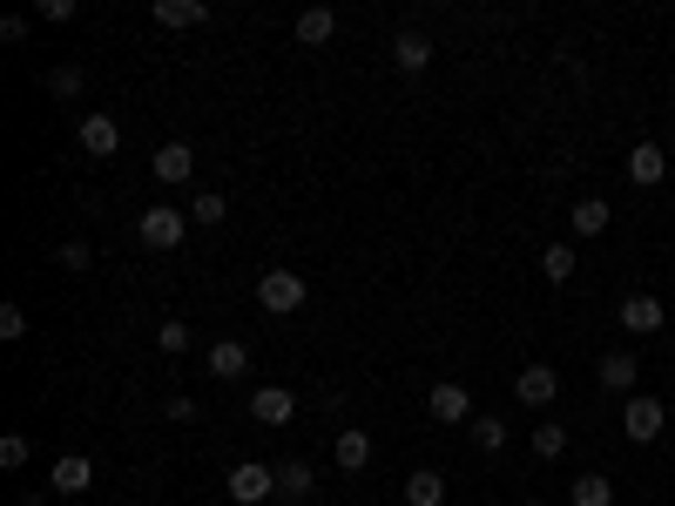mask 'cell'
Wrapping results in <instances>:
<instances>
[{
    "instance_id": "6da1fadb",
    "label": "cell",
    "mask_w": 675,
    "mask_h": 506,
    "mask_svg": "<svg viewBox=\"0 0 675 506\" xmlns=\"http://www.w3.org/2000/svg\"><path fill=\"white\" fill-rule=\"evenodd\" d=\"M662 426H668V405H662L655 392L622 398V433H628L635 446H655V439H662Z\"/></svg>"
},
{
    "instance_id": "7a4b0ae2",
    "label": "cell",
    "mask_w": 675,
    "mask_h": 506,
    "mask_svg": "<svg viewBox=\"0 0 675 506\" xmlns=\"http://www.w3.org/2000/svg\"><path fill=\"white\" fill-rule=\"evenodd\" d=\"M223 493H230L236 506H264V499H278V466H264V459H243V466H230Z\"/></svg>"
},
{
    "instance_id": "3957f363",
    "label": "cell",
    "mask_w": 675,
    "mask_h": 506,
    "mask_svg": "<svg viewBox=\"0 0 675 506\" xmlns=\"http://www.w3.org/2000/svg\"><path fill=\"white\" fill-rule=\"evenodd\" d=\"M304 297H311V284H304L298 271H264V277H258V304H264L271 317H291V311H304Z\"/></svg>"
},
{
    "instance_id": "277c9868",
    "label": "cell",
    "mask_w": 675,
    "mask_h": 506,
    "mask_svg": "<svg viewBox=\"0 0 675 506\" xmlns=\"http://www.w3.org/2000/svg\"><path fill=\"white\" fill-rule=\"evenodd\" d=\"M135 236H142L149 250H177V243L190 236V216H183V210H169V203H149L142 223H135Z\"/></svg>"
},
{
    "instance_id": "5b68a950",
    "label": "cell",
    "mask_w": 675,
    "mask_h": 506,
    "mask_svg": "<svg viewBox=\"0 0 675 506\" xmlns=\"http://www.w3.org/2000/svg\"><path fill=\"white\" fill-rule=\"evenodd\" d=\"M426 412L440 418V426H466V418H473V392H466L460 378H440V385L426 392Z\"/></svg>"
},
{
    "instance_id": "8992f818",
    "label": "cell",
    "mask_w": 675,
    "mask_h": 506,
    "mask_svg": "<svg viewBox=\"0 0 675 506\" xmlns=\"http://www.w3.org/2000/svg\"><path fill=\"white\" fill-rule=\"evenodd\" d=\"M250 418H258V426H291V418H298V392L291 385H258V392H250Z\"/></svg>"
},
{
    "instance_id": "52a82bcc",
    "label": "cell",
    "mask_w": 675,
    "mask_h": 506,
    "mask_svg": "<svg viewBox=\"0 0 675 506\" xmlns=\"http://www.w3.org/2000/svg\"><path fill=\"white\" fill-rule=\"evenodd\" d=\"M615 324L635 331V337H655V331H662V297H655V291H628L622 311H615Z\"/></svg>"
},
{
    "instance_id": "ba28073f",
    "label": "cell",
    "mask_w": 675,
    "mask_h": 506,
    "mask_svg": "<svg viewBox=\"0 0 675 506\" xmlns=\"http://www.w3.org/2000/svg\"><path fill=\"white\" fill-rule=\"evenodd\" d=\"M149 169H155V183H190V176H197V149H190V142H162V149L149 155Z\"/></svg>"
},
{
    "instance_id": "9c48e42d",
    "label": "cell",
    "mask_w": 675,
    "mask_h": 506,
    "mask_svg": "<svg viewBox=\"0 0 675 506\" xmlns=\"http://www.w3.org/2000/svg\"><path fill=\"white\" fill-rule=\"evenodd\" d=\"M74 135H81V149H89L95 162H109V155L122 149V129H115V115H102V109H95V115H81Z\"/></svg>"
},
{
    "instance_id": "30bf717a",
    "label": "cell",
    "mask_w": 675,
    "mask_h": 506,
    "mask_svg": "<svg viewBox=\"0 0 675 506\" xmlns=\"http://www.w3.org/2000/svg\"><path fill=\"white\" fill-rule=\"evenodd\" d=\"M662 176H668V149H662V142H635V149H628V183L655 190Z\"/></svg>"
},
{
    "instance_id": "8fae6325",
    "label": "cell",
    "mask_w": 675,
    "mask_h": 506,
    "mask_svg": "<svg viewBox=\"0 0 675 506\" xmlns=\"http://www.w3.org/2000/svg\"><path fill=\"white\" fill-rule=\"evenodd\" d=\"M48 486H54V493H89V486H95V459H89V453H61L54 473H48Z\"/></svg>"
},
{
    "instance_id": "7c38bea8",
    "label": "cell",
    "mask_w": 675,
    "mask_h": 506,
    "mask_svg": "<svg viewBox=\"0 0 675 506\" xmlns=\"http://www.w3.org/2000/svg\"><path fill=\"white\" fill-rule=\"evenodd\" d=\"M554 392H561V372H554V365H527V372L514 378V398H521V405H534V412H541V405H554Z\"/></svg>"
},
{
    "instance_id": "4fadbf2b",
    "label": "cell",
    "mask_w": 675,
    "mask_h": 506,
    "mask_svg": "<svg viewBox=\"0 0 675 506\" xmlns=\"http://www.w3.org/2000/svg\"><path fill=\"white\" fill-rule=\"evenodd\" d=\"M595 378H602V392H615V398H635V378H642V365H635V352H608Z\"/></svg>"
},
{
    "instance_id": "5bb4252c",
    "label": "cell",
    "mask_w": 675,
    "mask_h": 506,
    "mask_svg": "<svg viewBox=\"0 0 675 506\" xmlns=\"http://www.w3.org/2000/svg\"><path fill=\"white\" fill-rule=\"evenodd\" d=\"M392 68H399V74H426V68H433V41L405 28V34L392 41Z\"/></svg>"
},
{
    "instance_id": "9a60e30c",
    "label": "cell",
    "mask_w": 675,
    "mask_h": 506,
    "mask_svg": "<svg viewBox=\"0 0 675 506\" xmlns=\"http://www.w3.org/2000/svg\"><path fill=\"white\" fill-rule=\"evenodd\" d=\"M155 28H203L210 21V8H203V0H155Z\"/></svg>"
},
{
    "instance_id": "2e32d148",
    "label": "cell",
    "mask_w": 675,
    "mask_h": 506,
    "mask_svg": "<svg viewBox=\"0 0 675 506\" xmlns=\"http://www.w3.org/2000/svg\"><path fill=\"white\" fill-rule=\"evenodd\" d=\"M405 506H446V479H440L433 466L405 473Z\"/></svg>"
},
{
    "instance_id": "e0dca14e",
    "label": "cell",
    "mask_w": 675,
    "mask_h": 506,
    "mask_svg": "<svg viewBox=\"0 0 675 506\" xmlns=\"http://www.w3.org/2000/svg\"><path fill=\"white\" fill-rule=\"evenodd\" d=\"M243 372H250V345H236V337L210 345V378H243Z\"/></svg>"
},
{
    "instance_id": "ac0fdd59",
    "label": "cell",
    "mask_w": 675,
    "mask_h": 506,
    "mask_svg": "<svg viewBox=\"0 0 675 506\" xmlns=\"http://www.w3.org/2000/svg\"><path fill=\"white\" fill-rule=\"evenodd\" d=\"M567 223H574V236H602V230H608V223H615V210H608V203H602V196H581V203H574V216H567Z\"/></svg>"
},
{
    "instance_id": "d6986e66",
    "label": "cell",
    "mask_w": 675,
    "mask_h": 506,
    "mask_svg": "<svg viewBox=\"0 0 675 506\" xmlns=\"http://www.w3.org/2000/svg\"><path fill=\"white\" fill-rule=\"evenodd\" d=\"M331 459L345 466V473H365L372 466V433H338V446H331Z\"/></svg>"
},
{
    "instance_id": "ffe728a7",
    "label": "cell",
    "mask_w": 675,
    "mask_h": 506,
    "mask_svg": "<svg viewBox=\"0 0 675 506\" xmlns=\"http://www.w3.org/2000/svg\"><path fill=\"white\" fill-rule=\"evenodd\" d=\"M331 34H338V14H331V8H304V14H298V41H304V48H324Z\"/></svg>"
},
{
    "instance_id": "44dd1931",
    "label": "cell",
    "mask_w": 675,
    "mask_h": 506,
    "mask_svg": "<svg viewBox=\"0 0 675 506\" xmlns=\"http://www.w3.org/2000/svg\"><path fill=\"white\" fill-rule=\"evenodd\" d=\"M567 506H615V486H608L602 473H581V479L567 486Z\"/></svg>"
},
{
    "instance_id": "7402d4cb",
    "label": "cell",
    "mask_w": 675,
    "mask_h": 506,
    "mask_svg": "<svg viewBox=\"0 0 675 506\" xmlns=\"http://www.w3.org/2000/svg\"><path fill=\"white\" fill-rule=\"evenodd\" d=\"M527 446H534V459H561L567 453V426L561 418H541V426L527 433Z\"/></svg>"
},
{
    "instance_id": "603a6c76",
    "label": "cell",
    "mask_w": 675,
    "mask_h": 506,
    "mask_svg": "<svg viewBox=\"0 0 675 506\" xmlns=\"http://www.w3.org/2000/svg\"><path fill=\"white\" fill-rule=\"evenodd\" d=\"M574 271H581V264H574V243H547V250H541V277H547V284H567Z\"/></svg>"
},
{
    "instance_id": "cb8c5ba5",
    "label": "cell",
    "mask_w": 675,
    "mask_h": 506,
    "mask_svg": "<svg viewBox=\"0 0 675 506\" xmlns=\"http://www.w3.org/2000/svg\"><path fill=\"white\" fill-rule=\"evenodd\" d=\"M81 89H89V74H81V61H61V68H48V95H61V102H74Z\"/></svg>"
},
{
    "instance_id": "d4e9b609",
    "label": "cell",
    "mask_w": 675,
    "mask_h": 506,
    "mask_svg": "<svg viewBox=\"0 0 675 506\" xmlns=\"http://www.w3.org/2000/svg\"><path fill=\"white\" fill-rule=\"evenodd\" d=\"M311 486H318V479H311L304 459H284V466H278V493H284V499H311Z\"/></svg>"
},
{
    "instance_id": "484cf974",
    "label": "cell",
    "mask_w": 675,
    "mask_h": 506,
    "mask_svg": "<svg viewBox=\"0 0 675 506\" xmlns=\"http://www.w3.org/2000/svg\"><path fill=\"white\" fill-rule=\"evenodd\" d=\"M473 446H480V453H500V446H506V418L480 412V418H473Z\"/></svg>"
},
{
    "instance_id": "4316f807",
    "label": "cell",
    "mask_w": 675,
    "mask_h": 506,
    "mask_svg": "<svg viewBox=\"0 0 675 506\" xmlns=\"http://www.w3.org/2000/svg\"><path fill=\"white\" fill-rule=\"evenodd\" d=\"M155 345H162L169 358H177V352H190V324H183V317H162V324H155Z\"/></svg>"
},
{
    "instance_id": "83f0119b",
    "label": "cell",
    "mask_w": 675,
    "mask_h": 506,
    "mask_svg": "<svg viewBox=\"0 0 675 506\" xmlns=\"http://www.w3.org/2000/svg\"><path fill=\"white\" fill-rule=\"evenodd\" d=\"M28 453H34V439H28V433H8V439H0V466H8V473H21V466H28Z\"/></svg>"
},
{
    "instance_id": "f1b7e54d",
    "label": "cell",
    "mask_w": 675,
    "mask_h": 506,
    "mask_svg": "<svg viewBox=\"0 0 675 506\" xmlns=\"http://www.w3.org/2000/svg\"><path fill=\"white\" fill-rule=\"evenodd\" d=\"M223 216H230V203H223L216 190H203V196H197V210H190V223H203V230H210V223H223Z\"/></svg>"
},
{
    "instance_id": "f546056e",
    "label": "cell",
    "mask_w": 675,
    "mask_h": 506,
    "mask_svg": "<svg viewBox=\"0 0 675 506\" xmlns=\"http://www.w3.org/2000/svg\"><path fill=\"white\" fill-rule=\"evenodd\" d=\"M0 337H8V345H14V337H28V311L21 304H0Z\"/></svg>"
},
{
    "instance_id": "4dcf8cb0",
    "label": "cell",
    "mask_w": 675,
    "mask_h": 506,
    "mask_svg": "<svg viewBox=\"0 0 675 506\" xmlns=\"http://www.w3.org/2000/svg\"><path fill=\"white\" fill-rule=\"evenodd\" d=\"M61 271H89V243H61Z\"/></svg>"
},
{
    "instance_id": "1f68e13d",
    "label": "cell",
    "mask_w": 675,
    "mask_h": 506,
    "mask_svg": "<svg viewBox=\"0 0 675 506\" xmlns=\"http://www.w3.org/2000/svg\"><path fill=\"white\" fill-rule=\"evenodd\" d=\"M41 21H54V28L74 21V0H41Z\"/></svg>"
},
{
    "instance_id": "d6a6232c",
    "label": "cell",
    "mask_w": 675,
    "mask_h": 506,
    "mask_svg": "<svg viewBox=\"0 0 675 506\" xmlns=\"http://www.w3.org/2000/svg\"><path fill=\"white\" fill-rule=\"evenodd\" d=\"M28 28H34L28 14H8V21H0V41H28Z\"/></svg>"
},
{
    "instance_id": "836d02e7",
    "label": "cell",
    "mask_w": 675,
    "mask_h": 506,
    "mask_svg": "<svg viewBox=\"0 0 675 506\" xmlns=\"http://www.w3.org/2000/svg\"><path fill=\"white\" fill-rule=\"evenodd\" d=\"M162 412H169V418H177V426H190V418H197V405H190V398H183V392H177V398H169V405H162Z\"/></svg>"
},
{
    "instance_id": "e575fe53",
    "label": "cell",
    "mask_w": 675,
    "mask_h": 506,
    "mask_svg": "<svg viewBox=\"0 0 675 506\" xmlns=\"http://www.w3.org/2000/svg\"><path fill=\"white\" fill-rule=\"evenodd\" d=\"M662 149H668V155H675V129H668V142H662Z\"/></svg>"
},
{
    "instance_id": "d590c367",
    "label": "cell",
    "mask_w": 675,
    "mask_h": 506,
    "mask_svg": "<svg viewBox=\"0 0 675 506\" xmlns=\"http://www.w3.org/2000/svg\"><path fill=\"white\" fill-rule=\"evenodd\" d=\"M527 506H547V499H527Z\"/></svg>"
}]
</instances>
